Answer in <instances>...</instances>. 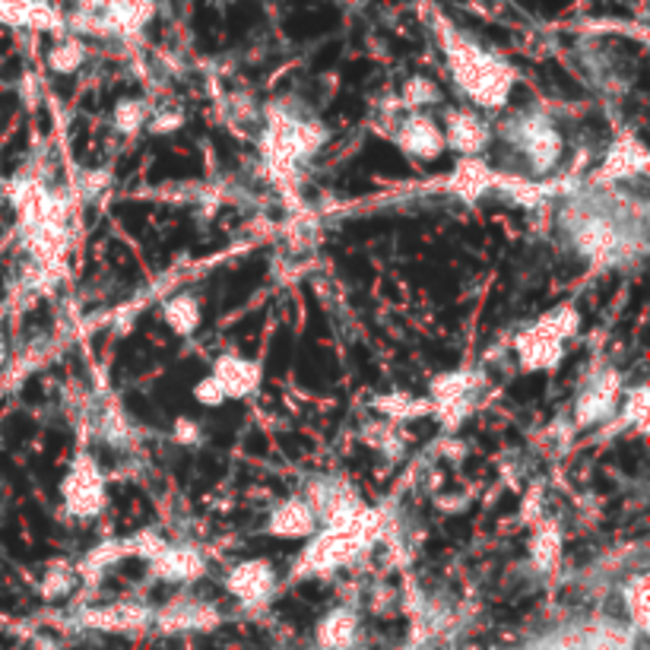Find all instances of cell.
I'll return each mask as SVG.
<instances>
[{
    "mask_svg": "<svg viewBox=\"0 0 650 650\" xmlns=\"http://www.w3.org/2000/svg\"><path fill=\"white\" fill-rule=\"evenodd\" d=\"M438 44L445 51L447 71L454 86L467 95V102L480 112H498L508 105L518 71L486 44L470 39L467 33H460L454 23L438 20Z\"/></svg>",
    "mask_w": 650,
    "mask_h": 650,
    "instance_id": "obj_1",
    "label": "cell"
},
{
    "mask_svg": "<svg viewBox=\"0 0 650 650\" xmlns=\"http://www.w3.org/2000/svg\"><path fill=\"white\" fill-rule=\"evenodd\" d=\"M384 530V518L374 508H359L356 514L324 524L311 539H305L302 556L289 571L292 581H308V577H327L333 571L353 565L362 552L374 546V539Z\"/></svg>",
    "mask_w": 650,
    "mask_h": 650,
    "instance_id": "obj_2",
    "label": "cell"
},
{
    "mask_svg": "<svg viewBox=\"0 0 650 650\" xmlns=\"http://www.w3.org/2000/svg\"><path fill=\"white\" fill-rule=\"evenodd\" d=\"M327 143V127L311 118H298L283 105L267 109V127L260 140V153L267 171L277 188H289L295 181V171L305 160H311Z\"/></svg>",
    "mask_w": 650,
    "mask_h": 650,
    "instance_id": "obj_3",
    "label": "cell"
},
{
    "mask_svg": "<svg viewBox=\"0 0 650 650\" xmlns=\"http://www.w3.org/2000/svg\"><path fill=\"white\" fill-rule=\"evenodd\" d=\"M581 327V311L562 302L556 308H549L546 315H539L533 324H527L518 340H514V353L518 362L530 374H543V371H556L565 359V346Z\"/></svg>",
    "mask_w": 650,
    "mask_h": 650,
    "instance_id": "obj_4",
    "label": "cell"
},
{
    "mask_svg": "<svg viewBox=\"0 0 650 650\" xmlns=\"http://www.w3.org/2000/svg\"><path fill=\"white\" fill-rule=\"evenodd\" d=\"M156 16V0H80L67 20L71 36L137 39Z\"/></svg>",
    "mask_w": 650,
    "mask_h": 650,
    "instance_id": "obj_5",
    "label": "cell"
},
{
    "mask_svg": "<svg viewBox=\"0 0 650 650\" xmlns=\"http://www.w3.org/2000/svg\"><path fill=\"white\" fill-rule=\"evenodd\" d=\"M569 229L577 254L587 257L597 267L619 264L625 257V251H628V235L622 232V222L615 216H610V213L594 209V206L581 209Z\"/></svg>",
    "mask_w": 650,
    "mask_h": 650,
    "instance_id": "obj_6",
    "label": "cell"
},
{
    "mask_svg": "<svg viewBox=\"0 0 650 650\" xmlns=\"http://www.w3.org/2000/svg\"><path fill=\"white\" fill-rule=\"evenodd\" d=\"M109 501V488L99 460L89 450H77L64 480H61V505L64 514L74 521H92L95 514H102Z\"/></svg>",
    "mask_w": 650,
    "mask_h": 650,
    "instance_id": "obj_7",
    "label": "cell"
},
{
    "mask_svg": "<svg viewBox=\"0 0 650 650\" xmlns=\"http://www.w3.org/2000/svg\"><path fill=\"white\" fill-rule=\"evenodd\" d=\"M505 137L521 150V156L527 160L533 175H549L565 153V140H562L559 127L546 115H536V112L514 118L508 124Z\"/></svg>",
    "mask_w": 650,
    "mask_h": 650,
    "instance_id": "obj_8",
    "label": "cell"
},
{
    "mask_svg": "<svg viewBox=\"0 0 650 650\" xmlns=\"http://www.w3.org/2000/svg\"><path fill=\"white\" fill-rule=\"evenodd\" d=\"M483 391V374L473 368H460V371H445L429 384V404L432 416L445 425L447 432H454L476 407V397Z\"/></svg>",
    "mask_w": 650,
    "mask_h": 650,
    "instance_id": "obj_9",
    "label": "cell"
},
{
    "mask_svg": "<svg viewBox=\"0 0 650 650\" xmlns=\"http://www.w3.org/2000/svg\"><path fill=\"white\" fill-rule=\"evenodd\" d=\"M622 394H625V378L615 371V368H600L594 371L577 397H574V422L581 429H594L600 422H610L612 416L619 412V404H622Z\"/></svg>",
    "mask_w": 650,
    "mask_h": 650,
    "instance_id": "obj_10",
    "label": "cell"
},
{
    "mask_svg": "<svg viewBox=\"0 0 650 650\" xmlns=\"http://www.w3.org/2000/svg\"><path fill=\"white\" fill-rule=\"evenodd\" d=\"M277 584H280V574L273 569V562H267V559H244L226 574L229 597L239 600L247 610L267 607L277 594Z\"/></svg>",
    "mask_w": 650,
    "mask_h": 650,
    "instance_id": "obj_11",
    "label": "cell"
},
{
    "mask_svg": "<svg viewBox=\"0 0 650 650\" xmlns=\"http://www.w3.org/2000/svg\"><path fill=\"white\" fill-rule=\"evenodd\" d=\"M394 143L404 156L416 160V163H435L447 153L442 124L429 118L425 112H409L394 130Z\"/></svg>",
    "mask_w": 650,
    "mask_h": 650,
    "instance_id": "obj_12",
    "label": "cell"
},
{
    "mask_svg": "<svg viewBox=\"0 0 650 650\" xmlns=\"http://www.w3.org/2000/svg\"><path fill=\"white\" fill-rule=\"evenodd\" d=\"M442 130H445V146L454 150L460 160L483 156V150L492 143V127L473 109H450Z\"/></svg>",
    "mask_w": 650,
    "mask_h": 650,
    "instance_id": "obj_13",
    "label": "cell"
},
{
    "mask_svg": "<svg viewBox=\"0 0 650 650\" xmlns=\"http://www.w3.org/2000/svg\"><path fill=\"white\" fill-rule=\"evenodd\" d=\"M150 574L165 584H194L206 574V556L184 543H165L163 549L146 562Z\"/></svg>",
    "mask_w": 650,
    "mask_h": 650,
    "instance_id": "obj_14",
    "label": "cell"
},
{
    "mask_svg": "<svg viewBox=\"0 0 650 650\" xmlns=\"http://www.w3.org/2000/svg\"><path fill=\"white\" fill-rule=\"evenodd\" d=\"M209 374L216 378V384L222 387L226 400H244V397H254L260 391V381H264V368L257 359H247L239 353H222L213 359Z\"/></svg>",
    "mask_w": 650,
    "mask_h": 650,
    "instance_id": "obj_15",
    "label": "cell"
},
{
    "mask_svg": "<svg viewBox=\"0 0 650 650\" xmlns=\"http://www.w3.org/2000/svg\"><path fill=\"white\" fill-rule=\"evenodd\" d=\"M305 501L311 505V511L318 514V524H336L349 514H356L359 508H366V501L359 498V492L346 480H318L308 488Z\"/></svg>",
    "mask_w": 650,
    "mask_h": 650,
    "instance_id": "obj_16",
    "label": "cell"
},
{
    "mask_svg": "<svg viewBox=\"0 0 650 650\" xmlns=\"http://www.w3.org/2000/svg\"><path fill=\"white\" fill-rule=\"evenodd\" d=\"M318 530H321L318 514L311 511L305 495L283 498L280 505L270 508V514L264 521V533L273 536V539H311Z\"/></svg>",
    "mask_w": 650,
    "mask_h": 650,
    "instance_id": "obj_17",
    "label": "cell"
},
{
    "mask_svg": "<svg viewBox=\"0 0 650 650\" xmlns=\"http://www.w3.org/2000/svg\"><path fill=\"white\" fill-rule=\"evenodd\" d=\"M650 168L648 146L638 137H619L607 150L603 163L597 168V184H615V181H632L641 178Z\"/></svg>",
    "mask_w": 650,
    "mask_h": 650,
    "instance_id": "obj_18",
    "label": "cell"
},
{
    "mask_svg": "<svg viewBox=\"0 0 650 650\" xmlns=\"http://www.w3.org/2000/svg\"><path fill=\"white\" fill-rule=\"evenodd\" d=\"M0 26L39 29V33H67V20L48 0H0Z\"/></svg>",
    "mask_w": 650,
    "mask_h": 650,
    "instance_id": "obj_19",
    "label": "cell"
},
{
    "mask_svg": "<svg viewBox=\"0 0 650 650\" xmlns=\"http://www.w3.org/2000/svg\"><path fill=\"white\" fill-rule=\"evenodd\" d=\"M153 625H160L163 632H209L213 625H219V610L204 600H191V597H178L171 603H165L163 610L153 612Z\"/></svg>",
    "mask_w": 650,
    "mask_h": 650,
    "instance_id": "obj_20",
    "label": "cell"
},
{
    "mask_svg": "<svg viewBox=\"0 0 650 650\" xmlns=\"http://www.w3.org/2000/svg\"><path fill=\"white\" fill-rule=\"evenodd\" d=\"M153 622V612L143 610L140 603H112V607H95V610L80 612V625L95 628V632H140Z\"/></svg>",
    "mask_w": 650,
    "mask_h": 650,
    "instance_id": "obj_21",
    "label": "cell"
},
{
    "mask_svg": "<svg viewBox=\"0 0 650 650\" xmlns=\"http://www.w3.org/2000/svg\"><path fill=\"white\" fill-rule=\"evenodd\" d=\"M495 184H498V175H495L480 156L460 160V163L454 165L450 178H447V191H450L454 197L467 201V204H476V201L488 197V194L495 191Z\"/></svg>",
    "mask_w": 650,
    "mask_h": 650,
    "instance_id": "obj_22",
    "label": "cell"
},
{
    "mask_svg": "<svg viewBox=\"0 0 650 650\" xmlns=\"http://www.w3.org/2000/svg\"><path fill=\"white\" fill-rule=\"evenodd\" d=\"M359 638V615L349 607H333L315 628V641L321 650H349Z\"/></svg>",
    "mask_w": 650,
    "mask_h": 650,
    "instance_id": "obj_23",
    "label": "cell"
},
{
    "mask_svg": "<svg viewBox=\"0 0 650 650\" xmlns=\"http://www.w3.org/2000/svg\"><path fill=\"white\" fill-rule=\"evenodd\" d=\"M562 549H565V539H562V530L556 527L552 521H543L536 524L527 539V556L530 565L539 571V574H552L562 562Z\"/></svg>",
    "mask_w": 650,
    "mask_h": 650,
    "instance_id": "obj_24",
    "label": "cell"
},
{
    "mask_svg": "<svg viewBox=\"0 0 650 650\" xmlns=\"http://www.w3.org/2000/svg\"><path fill=\"white\" fill-rule=\"evenodd\" d=\"M371 409L384 416V422H394V425H409L422 416H432V404L429 397H416L407 391H397V394H378L371 400Z\"/></svg>",
    "mask_w": 650,
    "mask_h": 650,
    "instance_id": "obj_25",
    "label": "cell"
},
{
    "mask_svg": "<svg viewBox=\"0 0 650 650\" xmlns=\"http://www.w3.org/2000/svg\"><path fill=\"white\" fill-rule=\"evenodd\" d=\"M163 321L178 336H194L201 330V321H204V308L191 292H178V295L165 298Z\"/></svg>",
    "mask_w": 650,
    "mask_h": 650,
    "instance_id": "obj_26",
    "label": "cell"
},
{
    "mask_svg": "<svg viewBox=\"0 0 650 650\" xmlns=\"http://www.w3.org/2000/svg\"><path fill=\"white\" fill-rule=\"evenodd\" d=\"M622 597H625V612H628V625H632V632H635V635H648V615H650L648 577H645V574H635V577L625 584Z\"/></svg>",
    "mask_w": 650,
    "mask_h": 650,
    "instance_id": "obj_27",
    "label": "cell"
},
{
    "mask_svg": "<svg viewBox=\"0 0 650 650\" xmlns=\"http://www.w3.org/2000/svg\"><path fill=\"white\" fill-rule=\"evenodd\" d=\"M82 64H86V41L80 36H71V33L58 36L54 48L48 51V67L54 74L67 77V74H77Z\"/></svg>",
    "mask_w": 650,
    "mask_h": 650,
    "instance_id": "obj_28",
    "label": "cell"
},
{
    "mask_svg": "<svg viewBox=\"0 0 650 650\" xmlns=\"http://www.w3.org/2000/svg\"><path fill=\"white\" fill-rule=\"evenodd\" d=\"M438 102H442V86L432 77H422V74L409 77L400 89V99H397V105L407 109V112H422V109L438 105Z\"/></svg>",
    "mask_w": 650,
    "mask_h": 650,
    "instance_id": "obj_29",
    "label": "cell"
},
{
    "mask_svg": "<svg viewBox=\"0 0 650 650\" xmlns=\"http://www.w3.org/2000/svg\"><path fill=\"white\" fill-rule=\"evenodd\" d=\"M146 122H150V105H146V99L127 95V99H122V102L112 109V124H115V130L124 133V137L140 133V130L146 127Z\"/></svg>",
    "mask_w": 650,
    "mask_h": 650,
    "instance_id": "obj_30",
    "label": "cell"
},
{
    "mask_svg": "<svg viewBox=\"0 0 650 650\" xmlns=\"http://www.w3.org/2000/svg\"><path fill=\"white\" fill-rule=\"evenodd\" d=\"M622 422L632 425L635 432H648V412H650V387L648 384H635V387H625L622 394Z\"/></svg>",
    "mask_w": 650,
    "mask_h": 650,
    "instance_id": "obj_31",
    "label": "cell"
},
{
    "mask_svg": "<svg viewBox=\"0 0 650 650\" xmlns=\"http://www.w3.org/2000/svg\"><path fill=\"white\" fill-rule=\"evenodd\" d=\"M99 425H102L99 435H102L112 447H130L133 445V438H137V432H133V425L127 422V416H124L122 407L109 409V412L102 416Z\"/></svg>",
    "mask_w": 650,
    "mask_h": 650,
    "instance_id": "obj_32",
    "label": "cell"
},
{
    "mask_svg": "<svg viewBox=\"0 0 650 650\" xmlns=\"http://www.w3.org/2000/svg\"><path fill=\"white\" fill-rule=\"evenodd\" d=\"M74 581H77V569L74 565H64V562H54L44 581H41V597L44 600H61L74 590Z\"/></svg>",
    "mask_w": 650,
    "mask_h": 650,
    "instance_id": "obj_33",
    "label": "cell"
},
{
    "mask_svg": "<svg viewBox=\"0 0 650 650\" xmlns=\"http://www.w3.org/2000/svg\"><path fill=\"white\" fill-rule=\"evenodd\" d=\"M400 429H404V425H394V422L371 425V432H368V445L378 447V450L387 454V457H394V454L404 450V435H400Z\"/></svg>",
    "mask_w": 650,
    "mask_h": 650,
    "instance_id": "obj_34",
    "label": "cell"
},
{
    "mask_svg": "<svg viewBox=\"0 0 650 650\" xmlns=\"http://www.w3.org/2000/svg\"><path fill=\"white\" fill-rule=\"evenodd\" d=\"M171 442L181 447H197L204 442V425L197 422V419H191V416H178L175 422H171Z\"/></svg>",
    "mask_w": 650,
    "mask_h": 650,
    "instance_id": "obj_35",
    "label": "cell"
},
{
    "mask_svg": "<svg viewBox=\"0 0 650 650\" xmlns=\"http://www.w3.org/2000/svg\"><path fill=\"white\" fill-rule=\"evenodd\" d=\"M194 400H197V404L206 409H219L229 404V400H226V394H222V387L216 384V378H213L209 371H206L204 378L194 384Z\"/></svg>",
    "mask_w": 650,
    "mask_h": 650,
    "instance_id": "obj_36",
    "label": "cell"
},
{
    "mask_svg": "<svg viewBox=\"0 0 650 650\" xmlns=\"http://www.w3.org/2000/svg\"><path fill=\"white\" fill-rule=\"evenodd\" d=\"M184 127V112L171 109V112H150V122H146V130L156 133V137H165V133H175Z\"/></svg>",
    "mask_w": 650,
    "mask_h": 650,
    "instance_id": "obj_37",
    "label": "cell"
},
{
    "mask_svg": "<svg viewBox=\"0 0 650 650\" xmlns=\"http://www.w3.org/2000/svg\"><path fill=\"white\" fill-rule=\"evenodd\" d=\"M219 3H235V0H219Z\"/></svg>",
    "mask_w": 650,
    "mask_h": 650,
    "instance_id": "obj_38",
    "label": "cell"
}]
</instances>
